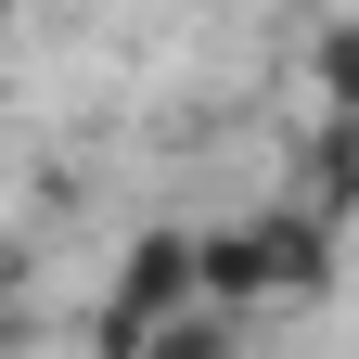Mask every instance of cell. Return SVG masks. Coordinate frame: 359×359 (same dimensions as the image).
<instances>
[{
	"mask_svg": "<svg viewBox=\"0 0 359 359\" xmlns=\"http://www.w3.org/2000/svg\"><path fill=\"white\" fill-rule=\"evenodd\" d=\"M0 39H13V0H0Z\"/></svg>",
	"mask_w": 359,
	"mask_h": 359,
	"instance_id": "2",
	"label": "cell"
},
{
	"mask_svg": "<svg viewBox=\"0 0 359 359\" xmlns=\"http://www.w3.org/2000/svg\"><path fill=\"white\" fill-rule=\"evenodd\" d=\"M321 90H334V116H359V26H334V52H321Z\"/></svg>",
	"mask_w": 359,
	"mask_h": 359,
	"instance_id": "1",
	"label": "cell"
}]
</instances>
